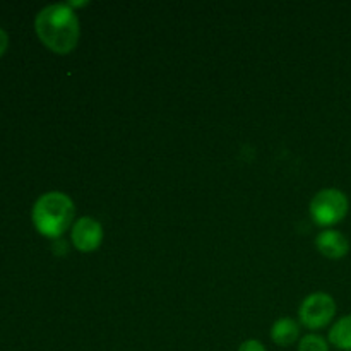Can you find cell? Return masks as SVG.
<instances>
[{"instance_id": "cell-1", "label": "cell", "mask_w": 351, "mask_h": 351, "mask_svg": "<svg viewBox=\"0 0 351 351\" xmlns=\"http://www.w3.org/2000/svg\"><path fill=\"white\" fill-rule=\"evenodd\" d=\"M34 31L48 50L57 55H67L77 48L81 23L69 3H51L38 12Z\"/></svg>"}, {"instance_id": "cell-2", "label": "cell", "mask_w": 351, "mask_h": 351, "mask_svg": "<svg viewBox=\"0 0 351 351\" xmlns=\"http://www.w3.org/2000/svg\"><path fill=\"white\" fill-rule=\"evenodd\" d=\"M31 216L38 233L57 240L74 225L75 206L64 192H47L34 202Z\"/></svg>"}, {"instance_id": "cell-3", "label": "cell", "mask_w": 351, "mask_h": 351, "mask_svg": "<svg viewBox=\"0 0 351 351\" xmlns=\"http://www.w3.org/2000/svg\"><path fill=\"white\" fill-rule=\"evenodd\" d=\"M348 197H346L345 192L335 187L319 191L311 201V208H308L312 221L326 230L341 223L348 215Z\"/></svg>"}, {"instance_id": "cell-4", "label": "cell", "mask_w": 351, "mask_h": 351, "mask_svg": "<svg viewBox=\"0 0 351 351\" xmlns=\"http://www.w3.org/2000/svg\"><path fill=\"white\" fill-rule=\"evenodd\" d=\"M336 315V302L331 295L324 291L308 295L304 298L298 308V317L300 324L311 331H319L331 324V321Z\"/></svg>"}, {"instance_id": "cell-5", "label": "cell", "mask_w": 351, "mask_h": 351, "mask_svg": "<svg viewBox=\"0 0 351 351\" xmlns=\"http://www.w3.org/2000/svg\"><path fill=\"white\" fill-rule=\"evenodd\" d=\"M103 237H105V233H103L101 223L91 216H81L72 225V245L79 252L89 254L98 250L103 243Z\"/></svg>"}, {"instance_id": "cell-6", "label": "cell", "mask_w": 351, "mask_h": 351, "mask_svg": "<svg viewBox=\"0 0 351 351\" xmlns=\"http://www.w3.org/2000/svg\"><path fill=\"white\" fill-rule=\"evenodd\" d=\"M315 247H317L319 252L324 257L332 261L343 259L345 256H348L350 252V242L341 232L338 230H322L317 237H315Z\"/></svg>"}, {"instance_id": "cell-7", "label": "cell", "mask_w": 351, "mask_h": 351, "mask_svg": "<svg viewBox=\"0 0 351 351\" xmlns=\"http://www.w3.org/2000/svg\"><path fill=\"white\" fill-rule=\"evenodd\" d=\"M300 338V326L295 319L281 317L271 328V339L278 346H291Z\"/></svg>"}, {"instance_id": "cell-8", "label": "cell", "mask_w": 351, "mask_h": 351, "mask_svg": "<svg viewBox=\"0 0 351 351\" xmlns=\"http://www.w3.org/2000/svg\"><path fill=\"white\" fill-rule=\"evenodd\" d=\"M328 341L335 348L341 351H351V314L343 315L339 321L332 324V328L329 329Z\"/></svg>"}, {"instance_id": "cell-9", "label": "cell", "mask_w": 351, "mask_h": 351, "mask_svg": "<svg viewBox=\"0 0 351 351\" xmlns=\"http://www.w3.org/2000/svg\"><path fill=\"white\" fill-rule=\"evenodd\" d=\"M298 351H329V343L324 336L311 332L300 339Z\"/></svg>"}, {"instance_id": "cell-10", "label": "cell", "mask_w": 351, "mask_h": 351, "mask_svg": "<svg viewBox=\"0 0 351 351\" xmlns=\"http://www.w3.org/2000/svg\"><path fill=\"white\" fill-rule=\"evenodd\" d=\"M239 351H266V346L257 339H247L239 346Z\"/></svg>"}, {"instance_id": "cell-11", "label": "cell", "mask_w": 351, "mask_h": 351, "mask_svg": "<svg viewBox=\"0 0 351 351\" xmlns=\"http://www.w3.org/2000/svg\"><path fill=\"white\" fill-rule=\"evenodd\" d=\"M7 47H9V34L5 33V31L0 27V57H2L3 53H5Z\"/></svg>"}]
</instances>
